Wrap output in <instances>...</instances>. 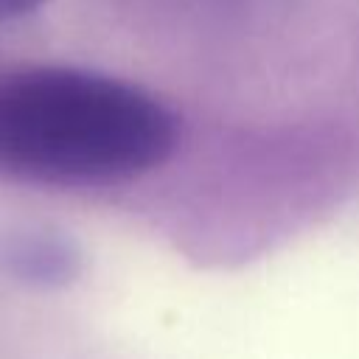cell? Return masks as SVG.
<instances>
[{
	"instance_id": "cell-1",
	"label": "cell",
	"mask_w": 359,
	"mask_h": 359,
	"mask_svg": "<svg viewBox=\"0 0 359 359\" xmlns=\"http://www.w3.org/2000/svg\"><path fill=\"white\" fill-rule=\"evenodd\" d=\"M174 115L146 90L79 67L0 79V171L45 182H115L160 165Z\"/></svg>"
},
{
	"instance_id": "cell-2",
	"label": "cell",
	"mask_w": 359,
	"mask_h": 359,
	"mask_svg": "<svg viewBox=\"0 0 359 359\" xmlns=\"http://www.w3.org/2000/svg\"><path fill=\"white\" fill-rule=\"evenodd\" d=\"M45 3L48 0H0V20H14L22 14H31Z\"/></svg>"
}]
</instances>
